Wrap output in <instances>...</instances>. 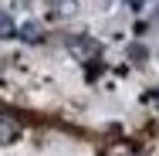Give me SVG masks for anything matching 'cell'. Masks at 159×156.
Here are the masks:
<instances>
[{
    "label": "cell",
    "instance_id": "obj_1",
    "mask_svg": "<svg viewBox=\"0 0 159 156\" xmlns=\"http://www.w3.org/2000/svg\"><path fill=\"white\" fill-rule=\"evenodd\" d=\"M68 51L78 58V61H95L98 54H102V48H98L95 37H88V34H78V37H68Z\"/></svg>",
    "mask_w": 159,
    "mask_h": 156
},
{
    "label": "cell",
    "instance_id": "obj_2",
    "mask_svg": "<svg viewBox=\"0 0 159 156\" xmlns=\"http://www.w3.org/2000/svg\"><path fill=\"white\" fill-rule=\"evenodd\" d=\"M17 37H20V41H27V44H37V41L44 37V31H41V24H37V21H27V24H20V27H17Z\"/></svg>",
    "mask_w": 159,
    "mask_h": 156
},
{
    "label": "cell",
    "instance_id": "obj_3",
    "mask_svg": "<svg viewBox=\"0 0 159 156\" xmlns=\"http://www.w3.org/2000/svg\"><path fill=\"white\" fill-rule=\"evenodd\" d=\"M48 10L51 17H71L78 10V0H48Z\"/></svg>",
    "mask_w": 159,
    "mask_h": 156
},
{
    "label": "cell",
    "instance_id": "obj_4",
    "mask_svg": "<svg viewBox=\"0 0 159 156\" xmlns=\"http://www.w3.org/2000/svg\"><path fill=\"white\" fill-rule=\"evenodd\" d=\"M17 136H20V125H17V119L0 116V143H14Z\"/></svg>",
    "mask_w": 159,
    "mask_h": 156
},
{
    "label": "cell",
    "instance_id": "obj_5",
    "mask_svg": "<svg viewBox=\"0 0 159 156\" xmlns=\"http://www.w3.org/2000/svg\"><path fill=\"white\" fill-rule=\"evenodd\" d=\"M14 34H17L14 17H10V14H0V37H14Z\"/></svg>",
    "mask_w": 159,
    "mask_h": 156
},
{
    "label": "cell",
    "instance_id": "obj_6",
    "mask_svg": "<svg viewBox=\"0 0 159 156\" xmlns=\"http://www.w3.org/2000/svg\"><path fill=\"white\" fill-rule=\"evenodd\" d=\"M129 58H132V61H146V48H142V44H132V48H129Z\"/></svg>",
    "mask_w": 159,
    "mask_h": 156
},
{
    "label": "cell",
    "instance_id": "obj_7",
    "mask_svg": "<svg viewBox=\"0 0 159 156\" xmlns=\"http://www.w3.org/2000/svg\"><path fill=\"white\" fill-rule=\"evenodd\" d=\"M129 7H132V10H142V3H146V0H125Z\"/></svg>",
    "mask_w": 159,
    "mask_h": 156
}]
</instances>
